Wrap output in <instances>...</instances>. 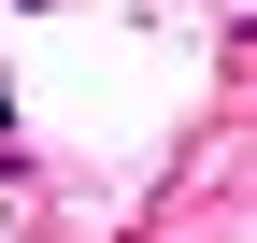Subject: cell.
<instances>
[{"mask_svg":"<svg viewBox=\"0 0 257 243\" xmlns=\"http://www.w3.org/2000/svg\"><path fill=\"white\" fill-rule=\"evenodd\" d=\"M0 143H15V86H0Z\"/></svg>","mask_w":257,"mask_h":243,"instance_id":"obj_1","label":"cell"},{"mask_svg":"<svg viewBox=\"0 0 257 243\" xmlns=\"http://www.w3.org/2000/svg\"><path fill=\"white\" fill-rule=\"evenodd\" d=\"M15 15H57V0H15Z\"/></svg>","mask_w":257,"mask_h":243,"instance_id":"obj_2","label":"cell"}]
</instances>
